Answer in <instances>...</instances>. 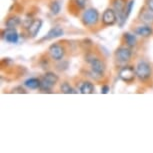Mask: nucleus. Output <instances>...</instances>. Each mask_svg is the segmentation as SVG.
Segmentation results:
<instances>
[{"instance_id": "f257e3e1", "label": "nucleus", "mask_w": 153, "mask_h": 153, "mask_svg": "<svg viewBox=\"0 0 153 153\" xmlns=\"http://www.w3.org/2000/svg\"><path fill=\"white\" fill-rule=\"evenodd\" d=\"M136 70V75L141 81H147L150 77H151L152 70H151V66L148 62L141 60L138 62V64L135 67Z\"/></svg>"}, {"instance_id": "f03ea898", "label": "nucleus", "mask_w": 153, "mask_h": 153, "mask_svg": "<svg viewBox=\"0 0 153 153\" xmlns=\"http://www.w3.org/2000/svg\"><path fill=\"white\" fill-rule=\"evenodd\" d=\"M99 20V12L95 8H88L82 15V22L86 26H93Z\"/></svg>"}, {"instance_id": "7ed1b4c3", "label": "nucleus", "mask_w": 153, "mask_h": 153, "mask_svg": "<svg viewBox=\"0 0 153 153\" xmlns=\"http://www.w3.org/2000/svg\"><path fill=\"white\" fill-rule=\"evenodd\" d=\"M136 76V70L133 66H125L119 72L120 79L126 83H131Z\"/></svg>"}, {"instance_id": "20e7f679", "label": "nucleus", "mask_w": 153, "mask_h": 153, "mask_svg": "<svg viewBox=\"0 0 153 153\" xmlns=\"http://www.w3.org/2000/svg\"><path fill=\"white\" fill-rule=\"evenodd\" d=\"M49 53H50L52 59L56 60V61H60L65 55V48L58 43H54L49 47Z\"/></svg>"}, {"instance_id": "39448f33", "label": "nucleus", "mask_w": 153, "mask_h": 153, "mask_svg": "<svg viewBox=\"0 0 153 153\" xmlns=\"http://www.w3.org/2000/svg\"><path fill=\"white\" fill-rule=\"evenodd\" d=\"M118 19L117 14L115 10L111 9V8H107L102 15V23L105 26H112L116 23Z\"/></svg>"}, {"instance_id": "423d86ee", "label": "nucleus", "mask_w": 153, "mask_h": 153, "mask_svg": "<svg viewBox=\"0 0 153 153\" xmlns=\"http://www.w3.org/2000/svg\"><path fill=\"white\" fill-rule=\"evenodd\" d=\"M90 64H91L92 72L95 75H97V76H103V74H104V72L106 70V65L102 60L98 58H92L90 60Z\"/></svg>"}, {"instance_id": "0eeeda50", "label": "nucleus", "mask_w": 153, "mask_h": 153, "mask_svg": "<svg viewBox=\"0 0 153 153\" xmlns=\"http://www.w3.org/2000/svg\"><path fill=\"white\" fill-rule=\"evenodd\" d=\"M131 56H132V52L129 47L121 46V47L117 48V50L115 51V57H116V59L120 62L129 61Z\"/></svg>"}, {"instance_id": "6e6552de", "label": "nucleus", "mask_w": 153, "mask_h": 153, "mask_svg": "<svg viewBox=\"0 0 153 153\" xmlns=\"http://www.w3.org/2000/svg\"><path fill=\"white\" fill-rule=\"evenodd\" d=\"M2 38L8 43H17L19 39V35L15 28L7 27L6 29L2 32Z\"/></svg>"}, {"instance_id": "1a4fd4ad", "label": "nucleus", "mask_w": 153, "mask_h": 153, "mask_svg": "<svg viewBox=\"0 0 153 153\" xmlns=\"http://www.w3.org/2000/svg\"><path fill=\"white\" fill-rule=\"evenodd\" d=\"M134 33L136 34V35H139L141 37H149L153 34V29L148 24L140 25V26H137L135 28Z\"/></svg>"}, {"instance_id": "9d476101", "label": "nucleus", "mask_w": 153, "mask_h": 153, "mask_svg": "<svg viewBox=\"0 0 153 153\" xmlns=\"http://www.w3.org/2000/svg\"><path fill=\"white\" fill-rule=\"evenodd\" d=\"M42 27V20L41 19H35L33 20L30 26L28 27V32L31 37H35L37 34L39 33L40 29Z\"/></svg>"}, {"instance_id": "9b49d317", "label": "nucleus", "mask_w": 153, "mask_h": 153, "mask_svg": "<svg viewBox=\"0 0 153 153\" xmlns=\"http://www.w3.org/2000/svg\"><path fill=\"white\" fill-rule=\"evenodd\" d=\"M140 20L145 24H151L153 23V11L151 9L143 10L140 14Z\"/></svg>"}, {"instance_id": "f8f14e48", "label": "nucleus", "mask_w": 153, "mask_h": 153, "mask_svg": "<svg viewBox=\"0 0 153 153\" xmlns=\"http://www.w3.org/2000/svg\"><path fill=\"white\" fill-rule=\"evenodd\" d=\"M126 4H127L126 0H114V1H113L114 9L118 13V16L125 15V14H124V11H125Z\"/></svg>"}, {"instance_id": "ddd939ff", "label": "nucleus", "mask_w": 153, "mask_h": 153, "mask_svg": "<svg viewBox=\"0 0 153 153\" xmlns=\"http://www.w3.org/2000/svg\"><path fill=\"white\" fill-rule=\"evenodd\" d=\"M79 91L82 94H91L94 91V85L89 81H84L81 83L79 87Z\"/></svg>"}, {"instance_id": "4468645a", "label": "nucleus", "mask_w": 153, "mask_h": 153, "mask_svg": "<svg viewBox=\"0 0 153 153\" xmlns=\"http://www.w3.org/2000/svg\"><path fill=\"white\" fill-rule=\"evenodd\" d=\"M124 41H125L126 45L128 47H133V46L136 45V42H137V39H136V36L134 34H131L129 32H126L124 33Z\"/></svg>"}, {"instance_id": "2eb2a0df", "label": "nucleus", "mask_w": 153, "mask_h": 153, "mask_svg": "<svg viewBox=\"0 0 153 153\" xmlns=\"http://www.w3.org/2000/svg\"><path fill=\"white\" fill-rule=\"evenodd\" d=\"M63 35V30L60 27H53L52 29L49 30V32L46 35L45 39H53V38H57V37H60Z\"/></svg>"}, {"instance_id": "dca6fc26", "label": "nucleus", "mask_w": 153, "mask_h": 153, "mask_svg": "<svg viewBox=\"0 0 153 153\" xmlns=\"http://www.w3.org/2000/svg\"><path fill=\"white\" fill-rule=\"evenodd\" d=\"M40 83H41V80L37 78H29L24 82V86L29 89H37L40 88Z\"/></svg>"}, {"instance_id": "f3484780", "label": "nucleus", "mask_w": 153, "mask_h": 153, "mask_svg": "<svg viewBox=\"0 0 153 153\" xmlns=\"http://www.w3.org/2000/svg\"><path fill=\"white\" fill-rule=\"evenodd\" d=\"M20 23H21V20H20L19 17H17V16H11V17H9V18L6 20L5 24H6V26L8 28H15V27L18 26Z\"/></svg>"}, {"instance_id": "a211bd4d", "label": "nucleus", "mask_w": 153, "mask_h": 153, "mask_svg": "<svg viewBox=\"0 0 153 153\" xmlns=\"http://www.w3.org/2000/svg\"><path fill=\"white\" fill-rule=\"evenodd\" d=\"M43 78L47 80L48 82H50L53 86L55 85L59 80L58 76H57L55 73H53V72H46L44 74V76H43Z\"/></svg>"}, {"instance_id": "6ab92c4d", "label": "nucleus", "mask_w": 153, "mask_h": 153, "mask_svg": "<svg viewBox=\"0 0 153 153\" xmlns=\"http://www.w3.org/2000/svg\"><path fill=\"white\" fill-rule=\"evenodd\" d=\"M49 9H50L51 13L53 15H57L60 12V10H61V6H60V3L58 1H53L49 5Z\"/></svg>"}, {"instance_id": "aec40b11", "label": "nucleus", "mask_w": 153, "mask_h": 153, "mask_svg": "<svg viewBox=\"0 0 153 153\" xmlns=\"http://www.w3.org/2000/svg\"><path fill=\"white\" fill-rule=\"evenodd\" d=\"M60 89L63 93H66V94H70V93H77V91H75L73 88L71 87L70 84L68 82H64L62 83L61 86H60Z\"/></svg>"}, {"instance_id": "412c9836", "label": "nucleus", "mask_w": 153, "mask_h": 153, "mask_svg": "<svg viewBox=\"0 0 153 153\" xmlns=\"http://www.w3.org/2000/svg\"><path fill=\"white\" fill-rule=\"evenodd\" d=\"M53 87V85L51 84L50 82H48L47 80L44 79V78H42L41 80V83H40V90H42V91H50L51 89H52Z\"/></svg>"}, {"instance_id": "4be33fe9", "label": "nucleus", "mask_w": 153, "mask_h": 153, "mask_svg": "<svg viewBox=\"0 0 153 153\" xmlns=\"http://www.w3.org/2000/svg\"><path fill=\"white\" fill-rule=\"evenodd\" d=\"M133 6H134V0H130V1L127 2V4L125 6V11H124V14H125L126 18H128L129 15H130Z\"/></svg>"}, {"instance_id": "5701e85b", "label": "nucleus", "mask_w": 153, "mask_h": 153, "mask_svg": "<svg viewBox=\"0 0 153 153\" xmlns=\"http://www.w3.org/2000/svg\"><path fill=\"white\" fill-rule=\"evenodd\" d=\"M86 2H87V0H73L74 6L76 7L78 10L84 9L85 6H86Z\"/></svg>"}, {"instance_id": "b1692460", "label": "nucleus", "mask_w": 153, "mask_h": 153, "mask_svg": "<svg viewBox=\"0 0 153 153\" xmlns=\"http://www.w3.org/2000/svg\"><path fill=\"white\" fill-rule=\"evenodd\" d=\"M13 92L14 93H26V91H25V89H23L22 87H15L13 89Z\"/></svg>"}, {"instance_id": "393cba45", "label": "nucleus", "mask_w": 153, "mask_h": 153, "mask_svg": "<svg viewBox=\"0 0 153 153\" xmlns=\"http://www.w3.org/2000/svg\"><path fill=\"white\" fill-rule=\"evenodd\" d=\"M108 91H109V86L108 85H103L102 87H101V93L102 94L108 93Z\"/></svg>"}, {"instance_id": "a878e982", "label": "nucleus", "mask_w": 153, "mask_h": 153, "mask_svg": "<svg viewBox=\"0 0 153 153\" xmlns=\"http://www.w3.org/2000/svg\"><path fill=\"white\" fill-rule=\"evenodd\" d=\"M147 7L153 11V0H147Z\"/></svg>"}]
</instances>
